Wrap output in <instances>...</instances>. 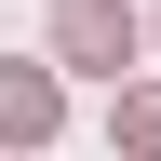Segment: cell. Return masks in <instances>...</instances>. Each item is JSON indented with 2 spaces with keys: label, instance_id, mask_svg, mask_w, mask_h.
I'll return each instance as SVG.
<instances>
[{
  "label": "cell",
  "instance_id": "obj_1",
  "mask_svg": "<svg viewBox=\"0 0 161 161\" xmlns=\"http://www.w3.org/2000/svg\"><path fill=\"white\" fill-rule=\"evenodd\" d=\"M54 54H67V67H134V14H121V0H54Z\"/></svg>",
  "mask_w": 161,
  "mask_h": 161
},
{
  "label": "cell",
  "instance_id": "obj_2",
  "mask_svg": "<svg viewBox=\"0 0 161 161\" xmlns=\"http://www.w3.org/2000/svg\"><path fill=\"white\" fill-rule=\"evenodd\" d=\"M0 134H14V148L54 134V80H40V67H0Z\"/></svg>",
  "mask_w": 161,
  "mask_h": 161
},
{
  "label": "cell",
  "instance_id": "obj_3",
  "mask_svg": "<svg viewBox=\"0 0 161 161\" xmlns=\"http://www.w3.org/2000/svg\"><path fill=\"white\" fill-rule=\"evenodd\" d=\"M121 148H134V161H161V94H121Z\"/></svg>",
  "mask_w": 161,
  "mask_h": 161
}]
</instances>
